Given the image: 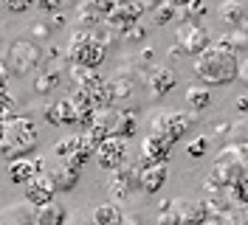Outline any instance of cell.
<instances>
[{"instance_id":"5bb4252c","label":"cell","mask_w":248,"mask_h":225,"mask_svg":"<svg viewBox=\"0 0 248 225\" xmlns=\"http://www.w3.org/2000/svg\"><path fill=\"white\" fill-rule=\"evenodd\" d=\"M170 209L178 225H201L209 220V209L201 200H170Z\"/></svg>"},{"instance_id":"9c48e42d","label":"cell","mask_w":248,"mask_h":225,"mask_svg":"<svg viewBox=\"0 0 248 225\" xmlns=\"http://www.w3.org/2000/svg\"><path fill=\"white\" fill-rule=\"evenodd\" d=\"M141 15H144V6H141L139 0H119V3L113 6V12L108 15L105 26H108L116 37H122L124 31H130L139 23Z\"/></svg>"},{"instance_id":"8992f818","label":"cell","mask_w":248,"mask_h":225,"mask_svg":"<svg viewBox=\"0 0 248 225\" xmlns=\"http://www.w3.org/2000/svg\"><path fill=\"white\" fill-rule=\"evenodd\" d=\"M195 119L189 113H181V110H158L153 119H150V133L155 135H167L170 141H181V135H186L192 130Z\"/></svg>"},{"instance_id":"cb8c5ba5","label":"cell","mask_w":248,"mask_h":225,"mask_svg":"<svg viewBox=\"0 0 248 225\" xmlns=\"http://www.w3.org/2000/svg\"><path fill=\"white\" fill-rule=\"evenodd\" d=\"M209 102H212V93H209L206 85H195V88L186 90V107L192 113H203L209 107Z\"/></svg>"},{"instance_id":"4dcf8cb0","label":"cell","mask_w":248,"mask_h":225,"mask_svg":"<svg viewBox=\"0 0 248 225\" xmlns=\"http://www.w3.org/2000/svg\"><path fill=\"white\" fill-rule=\"evenodd\" d=\"M51 31H54V26H46V23L31 26V34H34V37H40V40H48V37H51Z\"/></svg>"},{"instance_id":"9a60e30c","label":"cell","mask_w":248,"mask_h":225,"mask_svg":"<svg viewBox=\"0 0 248 225\" xmlns=\"http://www.w3.org/2000/svg\"><path fill=\"white\" fill-rule=\"evenodd\" d=\"M175 85H178V74L172 68H167V65H153V71L147 74V88H150L153 99L167 96Z\"/></svg>"},{"instance_id":"ac0fdd59","label":"cell","mask_w":248,"mask_h":225,"mask_svg":"<svg viewBox=\"0 0 248 225\" xmlns=\"http://www.w3.org/2000/svg\"><path fill=\"white\" fill-rule=\"evenodd\" d=\"M62 85V65L60 62H46V68H40V74L34 76V93L48 96Z\"/></svg>"},{"instance_id":"4fadbf2b","label":"cell","mask_w":248,"mask_h":225,"mask_svg":"<svg viewBox=\"0 0 248 225\" xmlns=\"http://www.w3.org/2000/svg\"><path fill=\"white\" fill-rule=\"evenodd\" d=\"M23 197H26V203L34 206V209H40V206H46V203H54L57 189H54V183L48 178V172H43V175H37L34 180H29V183L23 186Z\"/></svg>"},{"instance_id":"e575fe53","label":"cell","mask_w":248,"mask_h":225,"mask_svg":"<svg viewBox=\"0 0 248 225\" xmlns=\"http://www.w3.org/2000/svg\"><path fill=\"white\" fill-rule=\"evenodd\" d=\"M139 3H141V0H139Z\"/></svg>"},{"instance_id":"4316f807","label":"cell","mask_w":248,"mask_h":225,"mask_svg":"<svg viewBox=\"0 0 248 225\" xmlns=\"http://www.w3.org/2000/svg\"><path fill=\"white\" fill-rule=\"evenodd\" d=\"M229 192H232V197L237 200V203H248V172L237 180V183H234Z\"/></svg>"},{"instance_id":"7a4b0ae2","label":"cell","mask_w":248,"mask_h":225,"mask_svg":"<svg viewBox=\"0 0 248 225\" xmlns=\"http://www.w3.org/2000/svg\"><path fill=\"white\" fill-rule=\"evenodd\" d=\"M40 147V127L31 116H15V119L0 124V155L6 161L29 158Z\"/></svg>"},{"instance_id":"1f68e13d","label":"cell","mask_w":248,"mask_h":225,"mask_svg":"<svg viewBox=\"0 0 248 225\" xmlns=\"http://www.w3.org/2000/svg\"><path fill=\"white\" fill-rule=\"evenodd\" d=\"M122 225H144V223H141L139 217H124V223H122Z\"/></svg>"},{"instance_id":"603a6c76","label":"cell","mask_w":248,"mask_h":225,"mask_svg":"<svg viewBox=\"0 0 248 225\" xmlns=\"http://www.w3.org/2000/svg\"><path fill=\"white\" fill-rule=\"evenodd\" d=\"M246 15H248V9H246V3H240V0H223V3H220V17H223V23H226L229 29L243 26Z\"/></svg>"},{"instance_id":"e0dca14e","label":"cell","mask_w":248,"mask_h":225,"mask_svg":"<svg viewBox=\"0 0 248 225\" xmlns=\"http://www.w3.org/2000/svg\"><path fill=\"white\" fill-rule=\"evenodd\" d=\"M139 130V116L136 110H113L110 107V135L113 138H133Z\"/></svg>"},{"instance_id":"6da1fadb","label":"cell","mask_w":248,"mask_h":225,"mask_svg":"<svg viewBox=\"0 0 248 225\" xmlns=\"http://www.w3.org/2000/svg\"><path fill=\"white\" fill-rule=\"evenodd\" d=\"M192 71L198 82L206 88H226L240 76V57L237 51L223 43H209L201 54L195 57Z\"/></svg>"},{"instance_id":"44dd1931","label":"cell","mask_w":248,"mask_h":225,"mask_svg":"<svg viewBox=\"0 0 248 225\" xmlns=\"http://www.w3.org/2000/svg\"><path fill=\"white\" fill-rule=\"evenodd\" d=\"M124 217H127V214L122 211V206L110 200V203H102V206H96V209H93L91 225H122Z\"/></svg>"},{"instance_id":"83f0119b","label":"cell","mask_w":248,"mask_h":225,"mask_svg":"<svg viewBox=\"0 0 248 225\" xmlns=\"http://www.w3.org/2000/svg\"><path fill=\"white\" fill-rule=\"evenodd\" d=\"M65 3H68V0H37L34 6H37L43 15H60L62 9H65Z\"/></svg>"},{"instance_id":"3957f363","label":"cell","mask_w":248,"mask_h":225,"mask_svg":"<svg viewBox=\"0 0 248 225\" xmlns=\"http://www.w3.org/2000/svg\"><path fill=\"white\" fill-rule=\"evenodd\" d=\"M65 60H68V65H77V68L99 71L102 62L108 60V45L96 37V31L77 29L74 34H71V40H68Z\"/></svg>"},{"instance_id":"7402d4cb","label":"cell","mask_w":248,"mask_h":225,"mask_svg":"<svg viewBox=\"0 0 248 225\" xmlns=\"http://www.w3.org/2000/svg\"><path fill=\"white\" fill-rule=\"evenodd\" d=\"M68 220V209L60 206V203H46L40 209H34V220L31 223L37 225H65Z\"/></svg>"},{"instance_id":"d4e9b609","label":"cell","mask_w":248,"mask_h":225,"mask_svg":"<svg viewBox=\"0 0 248 225\" xmlns=\"http://www.w3.org/2000/svg\"><path fill=\"white\" fill-rule=\"evenodd\" d=\"M15 116H20V105L12 99L9 90H0V124L9 121V119H15Z\"/></svg>"},{"instance_id":"ffe728a7","label":"cell","mask_w":248,"mask_h":225,"mask_svg":"<svg viewBox=\"0 0 248 225\" xmlns=\"http://www.w3.org/2000/svg\"><path fill=\"white\" fill-rule=\"evenodd\" d=\"M141 192L144 195H158L167 183V164H147L141 166Z\"/></svg>"},{"instance_id":"d6986e66","label":"cell","mask_w":248,"mask_h":225,"mask_svg":"<svg viewBox=\"0 0 248 225\" xmlns=\"http://www.w3.org/2000/svg\"><path fill=\"white\" fill-rule=\"evenodd\" d=\"M46 172H48V178H51V183H54V189H57V192H71V189H77L79 169H74V166H68V164H60V161H54Z\"/></svg>"},{"instance_id":"f546056e","label":"cell","mask_w":248,"mask_h":225,"mask_svg":"<svg viewBox=\"0 0 248 225\" xmlns=\"http://www.w3.org/2000/svg\"><path fill=\"white\" fill-rule=\"evenodd\" d=\"M206 150H209V141L206 138H195L192 144H186V155L189 158H201V155H206Z\"/></svg>"},{"instance_id":"8fae6325","label":"cell","mask_w":248,"mask_h":225,"mask_svg":"<svg viewBox=\"0 0 248 225\" xmlns=\"http://www.w3.org/2000/svg\"><path fill=\"white\" fill-rule=\"evenodd\" d=\"M46 169H48L46 158H15V161H9V166H6V175H9V180L15 186H26L29 180H34L37 175H43Z\"/></svg>"},{"instance_id":"f1b7e54d","label":"cell","mask_w":248,"mask_h":225,"mask_svg":"<svg viewBox=\"0 0 248 225\" xmlns=\"http://www.w3.org/2000/svg\"><path fill=\"white\" fill-rule=\"evenodd\" d=\"M153 15H155V23H158V26H164V23H170L178 12L172 9L170 3H161V6H155V9H153Z\"/></svg>"},{"instance_id":"30bf717a","label":"cell","mask_w":248,"mask_h":225,"mask_svg":"<svg viewBox=\"0 0 248 225\" xmlns=\"http://www.w3.org/2000/svg\"><path fill=\"white\" fill-rule=\"evenodd\" d=\"M93 158H96V164L102 166L105 172H116L119 166L127 164V141L124 138H105L96 152H93Z\"/></svg>"},{"instance_id":"7c38bea8","label":"cell","mask_w":248,"mask_h":225,"mask_svg":"<svg viewBox=\"0 0 248 225\" xmlns=\"http://www.w3.org/2000/svg\"><path fill=\"white\" fill-rule=\"evenodd\" d=\"M172 147H175V141H170L167 135L150 133L144 141H141V166H147V164H167V161H170Z\"/></svg>"},{"instance_id":"52a82bcc","label":"cell","mask_w":248,"mask_h":225,"mask_svg":"<svg viewBox=\"0 0 248 225\" xmlns=\"http://www.w3.org/2000/svg\"><path fill=\"white\" fill-rule=\"evenodd\" d=\"M141 164H124L113 172V178L108 183V195L113 203H124L141 189Z\"/></svg>"},{"instance_id":"484cf974","label":"cell","mask_w":248,"mask_h":225,"mask_svg":"<svg viewBox=\"0 0 248 225\" xmlns=\"http://www.w3.org/2000/svg\"><path fill=\"white\" fill-rule=\"evenodd\" d=\"M37 0H0V6L9 12V15H26L29 9H34Z\"/></svg>"},{"instance_id":"ba28073f","label":"cell","mask_w":248,"mask_h":225,"mask_svg":"<svg viewBox=\"0 0 248 225\" xmlns=\"http://www.w3.org/2000/svg\"><path fill=\"white\" fill-rule=\"evenodd\" d=\"M206 45H209V31L203 29L198 20H186V23L178 26V48H172V57H178V54L198 57Z\"/></svg>"},{"instance_id":"2e32d148","label":"cell","mask_w":248,"mask_h":225,"mask_svg":"<svg viewBox=\"0 0 248 225\" xmlns=\"http://www.w3.org/2000/svg\"><path fill=\"white\" fill-rule=\"evenodd\" d=\"M46 121L51 127H74V124H79L74 102L65 96V99H57L54 105H48L46 107Z\"/></svg>"},{"instance_id":"836d02e7","label":"cell","mask_w":248,"mask_h":225,"mask_svg":"<svg viewBox=\"0 0 248 225\" xmlns=\"http://www.w3.org/2000/svg\"><path fill=\"white\" fill-rule=\"evenodd\" d=\"M26 225H37V223H26Z\"/></svg>"},{"instance_id":"d6a6232c","label":"cell","mask_w":248,"mask_h":225,"mask_svg":"<svg viewBox=\"0 0 248 225\" xmlns=\"http://www.w3.org/2000/svg\"><path fill=\"white\" fill-rule=\"evenodd\" d=\"M206 225H223L220 220H206Z\"/></svg>"},{"instance_id":"5b68a950","label":"cell","mask_w":248,"mask_h":225,"mask_svg":"<svg viewBox=\"0 0 248 225\" xmlns=\"http://www.w3.org/2000/svg\"><path fill=\"white\" fill-rule=\"evenodd\" d=\"M93 152H96V147L91 144L88 135H68V138H62V141L54 144V161L68 164L82 172V166L93 158Z\"/></svg>"},{"instance_id":"277c9868","label":"cell","mask_w":248,"mask_h":225,"mask_svg":"<svg viewBox=\"0 0 248 225\" xmlns=\"http://www.w3.org/2000/svg\"><path fill=\"white\" fill-rule=\"evenodd\" d=\"M46 62V51L31 40H15L9 45L6 54V68L12 71V76H26L31 71H37Z\"/></svg>"}]
</instances>
